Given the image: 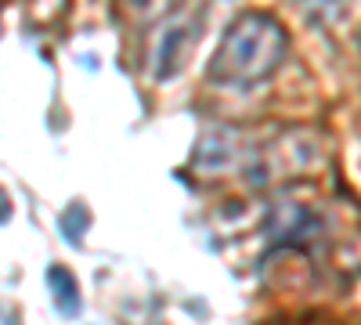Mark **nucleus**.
<instances>
[{"instance_id": "3", "label": "nucleus", "mask_w": 361, "mask_h": 325, "mask_svg": "<svg viewBox=\"0 0 361 325\" xmlns=\"http://www.w3.org/2000/svg\"><path fill=\"white\" fill-rule=\"evenodd\" d=\"M267 228H271V239H275L279 246H304V243H311L318 235L322 221H318V214L307 210V206L282 202V206L271 210V224Z\"/></svg>"}, {"instance_id": "4", "label": "nucleus", "mask_w": 361, "mask_h": 325, "mask_svg": "<svg viewBox=\"0 0 361 325\" xmlns=\"http://www.w3.org/2000/svg\"><path fill=\"white\" fill-rule=\"evenodd\" d=\"M47 286H51V297H54V304H58L62 314H76L80 311V286H76L69 268L54 264V268L47 271Z\"/></svg>"}, {"instance_id": "6", "label": "nucleus", "mask_w": 361, "mask_h": 325, "mask_svg": "<svg viewBox=\"0 0 361 325\" xmlns=\"http://www.w3.org/2000/svg\"><path fill=\"white\" fill-rule=\"evenodd\" d=\"M8 217H11V199H8L4 192H0V224H4Z\"/></svg>"}, {"instance_id": "1", "label": "nucleus", "mask_w": 361, "mask_h": 325, "mask_svg": "<svg viewBox=\"0 0 361 325\" xmlns=\"http://www.w3.org/2000/svg\"><path fill=\"white\" fill-rule=\"evenodd\" d=\"M286 47L289 37L275 18L243 15L228 25L214 62H209V80L217 87H231V91L257 87L271 80V73L286 62Z\"/></svg>"}, {"instance_id": "5", "label": "nucleus", "mask_w": 361, "mask_h": 325, "mask_svg": "<svg viewBox=\"0 0 361 325\" xmlns=\"http://www.w3.org/2000/svg\"><path fill=\"white\" fill-rule=\"evenodd\" d=\"M300 8H307L314 18H336L340 11H343V4L347 0H296Z\"/></svg>"}, {"instance_id": "2", "label": "nucleus", "mask_w": 361, "mask_h": 325, "mask_svg": "<svg viewBox=\"0 0 361 325\" xmlns=\"http://www.w3.org/2000/svg\"><path fill=\"white\" fill-rule=\"evenodd\" d=\"M195 37H199V22L192 29H188V22H170L159 33V44L152 51V80H173L180 73V66L188 62Z\"/></svg>"}]
</instances>
